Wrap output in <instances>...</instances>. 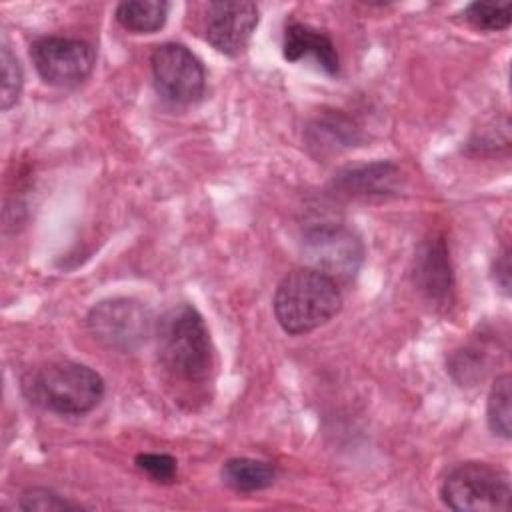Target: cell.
Listing matches in <instances>:
<instances>
[{"label": "cell", "instance_id": "1", "mask_svg": "<svg viewBox=\"0 0 512 512\" xmlns=\"http://www.w3.org/2000/svg\"><path fill=\"white\" fill-rule=\"evenodd\" d=\"M158 360L168 374L186 382L208 378L212 368V344L208 328L190 304H178L156 322Z\"/></svg>", "mask_w": 512, "mask_h": 512}, {"label": "cell", "instance_id": "2", "mask_svg": "<svg viewBox=\"0 0 512 512\" xmlns=\"http://www.w3.org/2000/svg\"><path fill=\"white\" fill-rule=\"evenodd\" d=\"M22 392L44 410L78 416L98 406L104 396V382L86 364L50 362L24 374Z\"/></svg>", "mask_w": 512, "mask_h": 512}, {"label": "cell", "instance_id": "3", "mask_svg": "<svg viewBox=\"0 0 512 512\" xmlns=\"http://www.w3.org/2000/svg\"><path fill=\"white\" fill-rule=\"evenodd\" d=\"M342 306L338 284L312 270L298 268L288 272L274 294V314L288 334H308L332 320Z\"/></svg>", "mask_w": 512, "mask_h": 512}, {"label": "cell", "instance_id": "4", "mask_svg": "<svg viewBox=\"0 0 512 512\" xmlns=\"http://www.w3.org/2000/svg\"><path fill=\"white\" fill-rule=\"evenodd\" d=\"M440 496L448 508L458 512L508 510L510 476L488 462H464L446 474Z\"/></svg>", "mask_w": 512, "mask_h": 512}, {"label": "cell", "instance_id": "5", "mask_svg": "<svg viewBox=\"0 0 512 512\" xmlns=\"http://www.w3.org/2000/svg\"><path fill=\"white\" fill-rule=\"evenodd\" d=\"M86 322L98 342L118 352L138 350L156 330L152 310L134 298L102 300L90 310Z\"/></svg>", "mask_w": 512, "mask_h": 512}, {"label": "cell", "instance_id": "6", "mask_svg": "<svg viewBox=\"0 0 512 512\" xmlns=\"http://www.w3.org/2000/svg\"><path fill=\"white\" fill-rule=\"evenodd\" d=\"M302 256L306 268L328 278L350 280L358 274L364 260L362 240L344 226L324 224L308 230L302 240Z\"/></svg>", "mask_w": 512, "mask_h": 512}, {"label": "cell", "instance_id": "7", "mask_svg": "<svg viewBox=\"0 0 512 512\" xmlns=\"http://www.w3.org/2000/svg\"><path fill=\"white\" fill-rule=\"evenodd\" d=\"M156 90L176 106H188L202 98L206 72L200 60L182 44H160L150 58Z\"/></svg>", "mask_w": 512, "mask_h": 512}, {"label": "cell", "instance_id": "8", "mask_svg": "<svg viewBox=\"0 0 512 512\" xmlns=\"http://www.w3.org/2000/svg\"><path fill=\"white\" fill-rule=\"evenodd\" d=\"M30 58L40 78L54 86H74L94 68V48L78 38L44 36L30 46Z\"/></svg>", "mask_w": 512, "mask_h": 512}, {"label": "cell", "instance_id": "9", "mask_svg": "<svg viewBox=\"0 0 512 512\" xmlns=\"http://www.w3.org/2000/svg\"><path fill=\"white\" fill-rule=\"evenodd\" d=\"M258 26V8L246 0L212 2L206 10V40L226 56H238Z\"/></svg>", "mask_w": 512, "mask_h": 512}, {"label": "cell", "instance_id": "10", "mask_svg": "<svg viewBox=\"0 0 512 512\" xmlns=\"http://www.w3.org/2000/svg\"><path fill=\"white\" fill-rule=\"evenodd\" d=\"M284 58L290 62H298L306 56H312L320 68H324L328 74H336L338 72V52L332 44V40L308 26V24H300V22H292L286 26L284 30Z\"/></svg>", "mask_w": 512, "mask_h": 512}, {"label": "cell", "instance_id": "11", "mask_svg": "<svg viewBox=\"0 0 512 512\" xmlns=\"http://www.w3.org/2000/svg\"><path fill=\"white\" fill-rule=\"evenodd\" d=\"M414 280L430 298L442 300L450 294L452 272L448 262V250L442 240H434L422 246L416 256Z\"/></svg>", "mask_w": 512, "mask_h": 512}, {"label": "cell", "instance_id": "12", "mask_svg": "<svg viewBox=\"0 0 512 512\" xmlns=\"http://www.w3.org/2000/svg\"><path fill=\"white\" fill-rule=\"evenodd\" d=\"M400 170L390 162L348 168L338 174L336 186L350 194H386L396 186Z\"/></svg>", "mask_w": 512, "mask_h": 512}, {"label": "cell", "instance_id": "13", "mask_svg": "<svg viewBox=\"0 0 512 512\" xmlns=\"http://www.w3.org/2000/svg\"><path fill=\"white\" fill-rule=\"evenodd\" d=\"M168 8L162 0H126L116 6V20L134 34H152L164 26Z\"/></svg>", "mask_w": 512, "mask_h": 512}, {"label": "cell", "instance_id": "14", "mask_svg": "<svg viewBox=\"0 0 512 512\" xmlns=\"http://www.w3.org/2000/svg\"><path fill=\"white\" fill-rule=\"evenodd\" d=\"M274 478V466L256 458H232L222 466V480L238 492H256L268 488Z\"/></svg>", "mask_w": 512, "mask_h": 512}, {"label": "cell", "instance_id": "15", "mask_svg": "<svg viewBox=\"0 0 512 512\" xmlns=\"http://www.w3.org/2000/svg\"><path fill=\"white\" fill-rule=\"evenodd\" d=\"M510 400H512V378L510 374H502L494 380L488 394V404H486L488 426L494 434L502 438H510V430H512Z\"/></svg>", "mask_w": 512, "mask_h": 512}, {"label": "cell", "instance_id": "16", "mask_svg": "<svg viewBox=\"0 0 512 512\" xmlns=\"http://www.w3.org/2000/svg\"><path fill=\"white\" fill-rule=\"evenodd\" d=\"M464 18L478 30H506L512 22L510 2H472L464 10Z\"/></svg>", "mask_w": 512, "mask_h": 512}, {"label": "cell", "instance_id": "17", "mask_svg": "<svg viewBox=\"0 0 512 512\" xmlns=\"http://www.w3.org/2000/svg\"><path fill=\"white\" fill-rule=\"evenodd\" d=\"M0 62H2V96H0V108L8 110L12 108L22 90V68L12 54V50L4 44L0 50Z\"/></svg>", "mask_w": 512, "mask_h": 512}, {"label": "cell", "instance_id": "18", "mask_svg": "<svg viewBox=\"0 0 512 512\" xmlns=\"http://www.w3.org/2000/svg\"><path fill=\"white\" fill-rule=\"evenodd\" d=\"M22 510H40V512H54V510H78L80 504H74L60 494L48 488H30L20 496Z\"/></svg>", "mask_w": 512, "mask_h": 512}, {"label": "cell", "instance_id": "19", "mask_svg": "<svg viewBox=\"0 0 512 512\" xmlns=\"http://www.w3.org/2000/svg\"><path fill=\"white\" fill-rule=\"evenodd\" d=\"M136 466L156 482H172L176 478V460L170 454H162V452L138 454Z\"/></svg>", "mask_w": 512, "mask_h": 512}, {"label": "cell", "instance_id": "20", "mask_svg": "<svg viewBox=\"0 0 512 512\" xmlns=\"http://www.w3.org/2000/svg\"><path fill=\"white\" fill-rule=\"evenodd\" d=\"M496 282L502 286V290L508 292L510 286V258L508 250H504L496 260Z\"/></svg>", "mask_w": 512, "mask_h": 512}]
</instances>
